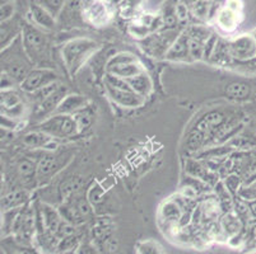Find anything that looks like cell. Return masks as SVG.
Here are the masks:
<instances>
[{
    "label": "cell",
    "instance_id": "cell-52",
    "mask_svg": "<svg viewBox=\"0 0 256 254\" xmlns=\"http://www.w3.org/2000/svg\"><path fill=\"white\" fill-rule=\"evenodd\" d=\"M224 186L227 187V190L231 192V195L238 192L240 190V177L236 174H232V176H228L224 178Z\"/></svg>",
    "mask_w": 256,
    "mask_h": 254
},
{
    "label": "cell",
    "instance_id": "cell-11",
    "mask_svg": "<svg viewBox=\"0 0 256 254\" xmlns=\"http://www.w3.org/2000/svg\"><path fill=\"white\" fill-rule=\"evenodd\" d=\"M24 102L14 88L2 90V115L20 120L24 116Z\"/></svg>",
    "mask_w": 256,
    "mask_h": 254
},
{
    "label": "cell",
    "instance_id": "cell-46",
    "mask_svg": "<svg viewBox=\"0 0 256 254\" xmlns=\"http://www.w3.org/2000/svg\"><path fill=\"white\" fill-rule=\"evenodd\" d=\"M76 228L78 227H76L73 224L68 223V221L65 220H62V223H60L59 227H58L56 232H55V235H56L59 239H62V238L69 237V235L76 234Z\"/></svg>",
    "mask_w": 256,
    "mask_h": 254
},
{
    "label": "cell",
    "instance_id": "cell-31",
    "mask_svg": "<svg viewBox=\"0 0 256 254\" xmlns=\"http://www.w3.org/2000/svg\"><path fill=\"white\" fill-rule=\"evenodd\" d=\"M84 183L86 182L83 181L80 177H76V178L73 177V178L65 182L64 185L60 187V195H62V199L65 200L72 199V197H74L79 191L82 190Z\"/></svg>",
    "mask_w": 256,
    "mask_h": 254
},
{
    "label": "cell",
    "instance_id": "cell-23",
    "mask_svg": "<svg viewBox=\"0 0 256 254\" xmlns=\"http://www.w3.org/2000/svg\"><path fill=\"white\" fill-rule=\"evenodd\" d=\"M40 213L42 215L44 223H45V227L48 229V232H51L55 234L59 224L62 223V216L59 214V210L54 209L52 206L48 204H41L40 205Z\"/></svg>",
    "mask_w": 256,
    "mask_h": 254
},
{
    "label": "cell",
    "instance_id": "cell-28",
    "mask_svg": "<svg viewBox=\"0 0 256 254\" xmlns=\"http://www.w3.org/2000/svg\"><path fill=\"white\" fill-rule=\"evenodd\" d=\"M176 5L178 1L174 0H167L162 10V20H164V29H174L178 25V14H176Z\"/></svg>",
    "mask_w": 256,
    "mask_h": 254
},
{
    "label": "cell",
    "instance_id": "cell-54",
    "mask_svg": "<svg viewBox=\"0 0 256 254\" xmlns=\"http://www.w3.org/2000/svg\"><path fill=\"white\" fill-rule=\"evenodd\" d=\"M18 125H20L18 120L2 115V127H3V129L10 130L12 131V130H14L16 127H18Z\"/></svg>",
    "mask_w": 256,
    "mask_h": 254
},
{
    "label": "cell",
    "instance_id": "cell-41",
    "mask_svg": "<svg viewBox=\"0 0 256 254\" xmlns=\"http://www.w3.org/2000/svg\"><path fill=\"white\" fill-rule=\"evenodd\" d=\"M59 87H60V84L58 83V81H55V83L48 84V85H46V87H44V88H41V89L36 90V92L31 93V99H32V102H34V104L41 103L42 101H45L46 98H48V95L52 94V93L55 92V90H56Z\"/></svg>",
    "mask_w": 256,
    "mask_h": 254
},
{
    "label": "cell",
    "instance_id": "cell-12",
    "mask_svg": "<svg viewBox=\"0 0 256 254\" xmlns=\"http://www.w3.org/2000/svg\"><path fill=\"white\" fill-rule=\"evenodd\" d=\"M104 87H106L107 94L111 98V101L115 102L118 106L125 107V108H138V107L143 106L146 102V97L138 94L134 90L118 89L106 83H104Z\"/></svg>",
    "mask_w": 256,
    "mask_h": 254
},
{
    "label": "cell",
    "instance_id": "cell-24",
    "mask_svg": "<svg viewBox=\"0 0 256 254\" xmlns=\"http://www.w3.org/2000/svg\"><path fill=\"white\" fill-rule=\"evenodd\" d=\"M30 200V193L27 190H17L8 193L2 199V209L6 210L18 209V207L24 206Z\"/></svg>",
    "mask_w": 256,
    "mask_h": 254
},
{
    "label": "cell",
    "instance_id": "cell-7",
    "mask_svg": "<svg viewBox=\"0 0 256 254\" xmlns=\"http://www.w3.org/2000/svg\"><path fill=\"white\" fill-rule=\"evenodd\" d=\"M73 154L62 153L59 155H44L37 164V181L40 183H46L54 176H56L65 165L70 162Z\"/></svg>",
    "mask_w": 256,
    "mask_h": 254
},
{
    "label": "cell",
    "instance_id": "cell-50",
    "mask_svg": "<svg viewBox=\"0 0 256 254\" xmlns=\"http://www.w3.org/2000/svg\"><path fill=\"white\" fill-rule=\"evenodd\" d=\"M13 13H14V4L12 3V0H2V6H0L2 22H6L10 19Z\"/></svg>",
    "mask_w": 256,
    "mask_h": 254
},
{
    "label": "cell",
    "instance_id": "cell-39",
    "mask_svg": "<svg viewBox=\"0 0 256 254\" xmlns=\"http://www.w3.org/2000/svg\"><path fill=\"white\" fill-rule=\"evenodd\" d=\"M231 151V146H218V148H209L206 150L200 151L198 157L200 159H220V158L227 157V154H230Z\"/></svg>",
    "mask_w": 256,
    "mask_h": 254
},
{
    "label": "cell",
    "instance_id": "cell-8",
    "mask_svg": "<svg viewBox=\"0 0 256 254\" xmlns=\"http://www.w3.org/2000/svg\"><path fill=\"white\" fill-rule=\"evenodd\" d=\"M55 81H58L56 71H54L50 67L38 66L36 69H32L20 85L23 92L31 94V93L46 87L48 84L55 83Z\"/></svg>",
    "mask_w": 256,
    "mask_h": 254
},
{
    "label": "cell",
    "instance_id": "cell-30",
    "mask_svg": "<svg viewBox=\"0 0 256 254\" xmlns=\"http://www.w3.org/2000/svg\"><path fill=\"white\" fill-rule=\"evenodd\" d=\"M220 229L230 238H234V235L238 234L241 229V221H240L238 215H234L232 213L224 214L220 220Z\"/></svg>",
    "mask_w": 256,
    "mask_h": 254
},
{
    "label": "cell",
    "instance_id": "cell-38",
    "mask_svg": "<svg viewBox=\"0 0 256 254\" xmlns=\"http://www.w3.org/2000/svg\"><path fill=\"white\" fill-rule=\"evenodd\" d=\"M186 32H188V34L190 36V39H195V41L202 42V43H206V42L208 41L209 37L213 34L206 27L196 24L190 25V27L186 28Z\"/></svg>",
    "mask_w": 256,
    "mask_h": 254
},
{
    "label": "cell",
    "instance_id": "cell-25",
    "mask_svg": "<svg viewBox=\"0 0 256 254\" xmlns=\"http://www.w3.org/2000/svg\"><path fill=\"white\" fill-rule=\"evenodd\" d=\"M126 81L134 92L143 95V97H148L153 89L152 80H150V76L146 75V71L136 76H132V78H128Z\"/></svg>",
    "mask_w": 256,
    "mask_h": 254
},
{
    "label": "cell",
    "instance_id": "cell-57",
    "mask_svg": "<svg viewBox=\"0 0 256 254\" xmlns=\"http://www.w3.org/2000/svg\"><path fill=\"white\" fill-rule=\"evenodd\" d=\"M248 211H250L251 215H252L254 218H256V199L250 200V201L248 202Z\"/></svg>",
    "mask_w": 256,
    "mask_h": 254
},
{
    "label": "cell",
    "instance_id": "cell-32",
    "mask_svg": "<svg viewBox=\"0 0 256 254\" xmlns=\"http://www.w3.org/2000/svg\"><path fill=\"white\" fill-rule=\"evenodd\" d=\"M206 141H208V135L194 129L186 139V149L188 151H199L206 146Z\"/></svg>",
    "mask_w": 256,
    "mask_h": 254
},
{
    "label": "cell",
    "instance_id": "cell-36",
    "mask_svg": "<svg viewBox=\"0 0 256 254\" xmlns=\"http://www.w3.org/2000/svg\"><path fill=\"white\" fill-rule=\"evenodd\" d=\"M17 171L22 178H24L26 181H28L32 177L37 176V165L34 164V162L24 158V159H20L18 162Z\"/></svg>",
    "mask_w": 256,
    "mask_h": 254
},
{
    "label": "cell",
    "instance_id": "cell-13",
    "mask_svg": "<svg viewBox=\"0 0 256 254\" xmlns=\"http://www.w3.org/2000/svg\"><path fill=\"white\" fill-rule=\"evenodd\" d=\"M114 237V224L108 218H98L90 228V241L97 249H106L107 242Z\"/></svg>",
    "mask_w": 256,
    "mask_h": 254
},
{
    "label": "cell",
    "instance_id": "cell-55",
    "mask_svg": "<svg viewBox=\"0 0 256 254\" xmlns=\"http://www.w3.org/2000/svg\"><path fill=\"white\" fill-rule=\"evenodd\" d=\"M16 80L12 76H9L6 73H3L2 71V90L6 89H12V88H14Z\"/></svg>",
    "mask_w": 256,
    "mask_h": 254
},
{
    "label": "cell",
    "instance_id": "cell-18",
    "mask_svg": "<svg viewBox=\"0 0 256 254\" xmlns=\"http://www.w3.org/2000/svg\"><path fill=\"white\" fill-rule=\"evenodd\" d=\"M185 171L188 176L203 179L204 182H206L212 187H214L218 183V176L216 174V172H212L206 165H203L202 163L196 162L194 159H188L186 162Z\"/></svg>",
    "mask_w": 256,
    "mask_h": 254
},
{
    "label": "cell",
    "instance_id": "cell-45",
    "mask_svg": "<svg viewBox=\"0 0 256 254\" xmlns=\"http://www.w3.org/2000/svg\"><path fill=\"white\" fill-rule=\"evenodd\" d=\"M104 188H102L100 185H97V183H94V185L88 190L87 199L90 200V202L93 205V206L101 204V202L104 201Z\"/></svg>",
    "mask_w": 256,
    "mask_h": 254
},
{
    "label": "cell",
    "instance_id": "cell-27",
    "mask_svg": "<svg viewBox=\"0 0 256 254\" xmlns=\"http://www.w3.org/2000/svg\"><path fill=\"white\" fill-rule=\"evenodd\" d=\"M200 207H202V219L206 221H212L214 219L220 218L223 211L217 196L208 197L203 204L200 205Z\"/></svg>",
    "mask_w": 256,
    "mask_h": 254
},
{
    "label": "cell",
    "instance_id": "cell-2",
    "mask_svg": "<svg viewBox=\"0 0 256 254\" xmlns=\"http://www.w3.org/2000/svg\"><path fill=\"white\" fill-rule=\"evenodd\" d=\"M12 47H13V55L8 48L2 52V71L12 76L16 83L20 84L32 70L31 65L34 62L31 61L23 47V41L20 42V46H16V42H13Z\"/></svg>",
    "mask_w": 256,
    "mask_h": 254
},
{
    "label": "cell",
    "instance_id": "cell-6",
    "mask_svg": "<svg viewBox=\"0 0 256 254\" xmlns=\"http://www.w3.org/2000/svg\"><path fill=\"white\" fill-rule=\"evenodd\" d=\"M36 233V211L32 207L24 205L16 218L12 235L20 243L27 244L34 239Z\"/></svg>",
    "mask_w": 256,
    "mask_h": 254
},
{
    "label": "cell",
    "instance_id": "cell-40",
    "mask_svg": "<svg viewBox=\"0 0 256 254\" xmlns=\"http://www.w3.org/2000/svg\"><path fill=\"white\" fill-rule=\"evenodd\" d=\"M182 186H188L192 187V190H195L198 192V195H203V193H208L210 191L212 186H209L206 182H204L203 179L196 178V177L188 176L185 177L182 181Z\"/></svg>",
    "mask_w": 256,
    "mask_h": 254
},
{
    "label": "cell",
    "instance_id": "cell-4",
    "mask_svg": "<svg viewBox=\"0 0 256 254\" xmlns=\"http://www.w3.org/2000/svg\"><path fill=\"white\" fill-rule=\"evenodd\" d=\"M38 130L50 135L54 139L72 137L79 132V127L73 115H64V113H54L46 120L41 121Z\"/></svg>",
    "mask_w": 256,
    "mask_h": 254
},
{
    "label": "cell",
    "instance_id": "cell-16",
    "mask_svg": "<svg viewBox=\"0 0 256 254\" xmlns=\"http://www.w3.org/2000/svg\"><path fill=\"white\" fill-rule=\"evenodd\" d=\"M226 123V117L223 113L218 111H212L208 112L206 115L200 118L195 125V129L199 131L204 132L206 135L210 136V135L217 134L218 130L222 127Z\"/></svg>",
    "mask_w": 256,
    "mask_h": 254
},
{
    "label": "cell",
    "instance_id": "cell-21",
    "mask_svg": "<svg viewBox=\"0 0 256 254\" xmlns=\"http://www.w3.org/2000/svg\"><path fill=\"white\" fill-rule=\"evenodd\" d=\"M216 20H217L218 27L224 32H234L237 28L240 22V13L232 10V9L223 6L220 9V11L216 15Z\"/></svg>",
    "mask_w": 256,
    "mask_h": 254
},
{
    "label": "cell",
    "instance_id": "cell-19",
    "mask_svg": "<svg viewBox=\"0 0 256 254\" xmlns=\"http://www.w3.org/2000/svg\"><path fill=\"white\" fill-rule=\"evenodd\" d=\"M23 144L31 149H46V150H55L59 146V143L55 141L54 137L42 131L27 134L23 137Z\"/></svg>",
    "mask_w": 256,
    "mask_h": 254
},
{
    "label": "cell",
    "instance_id": "cell-17",
    "mask_svg": "<svg viewBox=\"0 0 256 254\" xmlns=\"http://www.w3.org/2000/svg\"><path fill=\"white\" fill-rule=\"evenodd\" d=\"M28 15L31 18V22L42 29L51 31L55 27V17L41 4L31 3Z\"/></svg>",
    "mask_w": 256,
    "mask_h": 254
},
{
    "label": "cell",
    "instance_id": "cell-56",
    "mask_svg": "<svg viewBox=\"0 0 256 254\" xmlns=\"http://www.w3.org/2000/svg\"><path fill=\"white\" fill-rule=\"evenodd\" d=\"M226 6L230 9H232V10L237 11V13H240V14H241L242 8H244L241 0H227V1H226Z\"/></svg>",
    "mask_w": 256,
    "mask_h": 254
},
{
    "label": "cell",
    "instance_id": "cell-37",
    "mask_svg": "<svg viewBox=\"0 0 256 254\" xmlns=\"http://www.w3.org/2000/svg\"><path fill=\"white\" fill-rule=\"evenodd\" d=\"M210 3L208 0H198L196 3L190 6L192 15H194L196 19L206 20L208 19L209 14H210Z\"/></svg>",
    "mask_w": 256,
    "mask_h": 254
},
{
    "label": "cell",
    "instance_id": "cell-60",
    "mask_svg": "<svg viewBox=\"0 0 256 254\" xmlns=\"http://www.w3.org/2000/svg\"><path fill=\"white\" fill-rule=\"evenodd\" d=\"M252 36H254V37H255V39H256V29H255V31H254V32H252Z\"/></svg>",
    "mask_w": 256,
    "mask_h": 254
},
{
    "label": "cell",
    "instance_id": "cell-29",
    "mask_svg": "<svg viewBox=\"0 0 256 254\" xmlns=\"http://www.w3.org/2000/svg\"><path fill=\"white\" fill-rule=\"evenodd\" d=\"M146 71L144 67L142 66V64H139V61L136 62H130V64H125V65H120V66H115L111 67L106 71V73H111L114 75H118L120 78H132V76H136L138 74L143 73Z\"/></svg>",
    "mask_w": 256,
    "mask_h": 254
},
{
    "label": "cell",
    "instance_id": "cell-10",
    "mask_svg": "<svg viewBox=\"0 0 256 254\" xmlns=\"http://www.w3.org/2000/svg\"><path fill=\"white\" fill-rule=\"evenodd\" d=\"M68 94V89L62 85H60L55 92L51 95H48L45 101H42L41 103L34 104V120L37 121H44L48 117H50L51 115H54L56 112L58 107L62 103V101L65 98V95Z\"/></svg>",
    "mask_w": 256,
    "mask_h": 254
},
{
    "label": "cell",
    "instance_id": "cell-1",
    "mask_svg": "<svg viewBox=\"0 0 256 254\" xmlns=\"http://www.w3.org/2000/svg\"><path fill=\"white\" fill-rule=\"evenodd\" d=\"M100 48L96 41L90 38H74L62 47V59L70 75H76L93 53Z\"/></svg>",
    "mask_w": 256,
    "mask_h": 254
},
{
    "label": "cell",
    "instance_id": "cell-5",
    "mask_svg": "<svg viewBox=\"0 0 256 254\" xmlns=\"http://www.w3.org/2000/svg\"><path fill=\"white\" fill-rule=\"evenodd\" d=\"M176 28L174 29H160L156 33L150 34L144 39H140L142 47L148 55L153 57H164L171 45L178 37Z\"/></svg>",
    "mask_w": 256,
    "mask_h": 254
},
{
    "label": "cell",
    "instance_id": "cell-34",
    "mask_svg": "<svg viewBox=\"0 0 256 254\" xmlns=\"http://www.w3.org/2000/svg\"><path fill=\"white\" fill-rule=\"evenodd\" d=\"M82 244L80 237L78 234L69 235L62 239H60L56 247V253H70V252H76Z\"/></svg>",
    "mask_w": 256,
    "mask_h": 254
},
{
    "label": "cell",
    "instance_id": "cell-51",
    "mask_svg": "<svg viewBox=\"0 0 256 254\" xmlns=\"http://www.w3.org/2000/svg\"><path fill=\"white\" fill-rule=\"evenodd\" d=\"M217 41H218L217 36H216V34H212V36L208 38V41L204 43L203 60H206V61H209V60L212 59V55H213L214 48H216V45H217Z\"/></svg>",
    "mask_w": 256,
    "mask_h": 254
},
{
    "label": "cell",
    "instance_id": "cell-53",
    "mask_svg": "<svg viewBox=\"0 0 256 254\" xmlns=\"http://www.w3.org/2000/svg\"><path fill=\"white\" fill-rule=\"evenodd\" d=\"M176 14H178V23H184L188 22L192 11H190V8H188L185 3L180 1V3H178V5H176Z\"/></svg>",
    "mask_w": 256,
    "mask_h": 254
},
{
    "label": "cell",
    "instance_id": "cell-42",
    "mask_svg": "<svg viewBox=\"0 0 256 254\" xmlns=\"http://www.w3.org/2000/svg\"><path fill=\"white\" fill-rule=\"evenodd\" d=\"M73 117L76 118V125H78V127H79V132H82V131H84V130H87L88 127H90V125H92V122H93V116H92V113L88 111L87 107L83 109H80V111L76 112V113L73 115Z\"/></svg>",
    "mask_w": 256,
    "mask_h": 254
},
{
    "label": "cell",
    "instance_id": "cell-44",
    "mask_svg": "<svg viewBox=\"0 0 256 254\" xmlns=\"http://www.w3.org/2000/svg\"><path fill=\"white\" fill-rule=\"evenodd\" d=\"M226 93L232 98H246L250 94V87L244 83H232L226 89Z\"/></svg>",
    "mask_w": 256,
    "mask_h": 254
},
{
    "label": "cell",
    "instance_id": "cell-3",
    "mask_svg": "<svg viewBox=\"0 0 256 254\" xmlns=\"http://www.w3.org/2000/svg\"><path fill=\"white\" fill-rule=\"evenodd\" d=\"M23 47L32 62L40 65L48 53V38L36 24L23 23L22 24Z\"/></svg>",
    "mask_w": 256,
    "mask_h": 254
},
{
    "label": "cell",
    "instance_id": "cell-49",
    "mask_svg": "<svg viewBox=\"0 0 256 254\" xmlns=\"http://www.w3.org/2000/svg\"><path fill=\"white\" fill-rule=\"evenodd\" d=\"M190 56L194 61H199V60L203 59L204 43L195 41V39H190Z\"/></svg>",
    "mask_w": 256,
    "mask_h": 254
},
{
    "label": "cell",
    "instance_id": "cell-26",
    "mask_svg": "<svg viewBox=\"0 0 256 254\" xmlns=\"http://www.w3.org/2000/svg\"><path fill=\"white\" fill-rule=\"evenodd\" d=\"M184 215V209L178 201L166 202L160 209V218L164 219L166 223L170 224H180L181 218Z\"/></svg>",
    "mask_w": 256,
    "mask_h": 254
},
{
    "label": "cell",
    "instance_id": "cell-14",
    "mask_svg": "<svg viewBox=\"0 0 256 254\" xmlns=\"http://www.w3.org/2000/svg\"><path fill=\"white\" fill-rule=\"evenodd\" d=\"M164 59L168 61H188L192 60L190 56V36L184 31L178 34L176 41L171 45L164 55Z\"/></svg>",
    "mask_w": 256,
    "mask_h": 254
},
{
    "label": "cell",
    "instance_id": "cell-22",
    "mask_svg": "<svg viewBox=\"0 0 256 254\" xmlns=\"http://www.w3.org/2000/svg\"><path fill=\"white\" fill-rule=\"evenodd\" d=\"M58 210H59V214L62 220L68 221V223L73 224L76 227H80L86 223L84 218L82 216V214L79 213L78 207L76 206V204L72 200H66L65 202H62L58 207Z\"/></svg>",
    "mask_w": 256,
    "mask_h": 254
},
{
    "label": "cell",
    "instance_id": "cell-62",
    "mask_svg": "<svg viewBox=\"0 0 256 254\" xmlns=\"http://www.w3.org/2000/svg\"><path fill=\"white\" fill-rule=\"evenodd\" d=\"M12 1H14V0H12Z\"/></svg>",
    "mask_w": 256,
    "mask_h": 254
},
{
    "label": "cell",
    "instance_id": "cell-35",
    "mask_svg": "<svg viewBox=\"0 0 256 254\" xmlns=\"http://www.w3.org/2000/svg\"><path fill=\"white\" fill-rule=\"evenodd\" d=\"M138 61V57L134 56L132 53L130 52H120L118 55L111 56L110 60L107 61L106 66H104V70H108L111 67L115 66H120V65H125V64H130V62H136Z\"/></svg>",
    "mask_w": 256,
    "mask_h": 254
},
{
    "label": "cell",
    "instance_id": "cell-61",
    "mask_svg": "<svg viewBox=\"0 0 256 254\" xmlns=\"http://www.w3.org/2000/svg\"><path fill=\"white\" fill-rule=\"evenodd\" d=\"M209 3H214V1H217V0H208Z\"/></svg>",
    "mask_w": 256,
    "mask_h": 254
},
{
    "label": "cell",
    "instance_id": "cell-20",
    "mask_svg": "<svg viewBox=\"0 0 256 254\" xmlns=\"http://www.w3.org/2000/svg\"><path fill=\"white\" fill-rule=\"evenodd\" d=\"M88 98L80 94H66L58 107L55 113H64V115H74L76 112L88 107Z\"/></svg>",
    "mask_w": 256,
    "mask_h": 254
},
{
    "label": "cell",
    "instance_id": "cell-58",
    "mask_svg": "<svg viewBox=\"0 0 256 254\" xmlns=\"http://www.w3.org/2000/svg\"><path fill=\"white\" fill-rule=\"evenodd\" d=\"M111 1H112V4H115V5H118V4L124 3V0H111Z\"/></svg>",
    "mask_w": 256,
    "mask_h": 254
},
{
    "label": "cell",
    "instance_id": "cell-47",
    "mask_svg": "<svg viewBox=\"0 0 256 254\" xmlns=\"http://www.w3.org/2000/svg\"><path fill=\"white\" fill-rule=\"evenodd\" d=\"M138 253L142 254H154V253H162V247L160 246L158 243L153 241H146V242H142V243L138 244Z\"/></svg>",
    "mask_w": 256,
    "mask_h": 254
},
{
    "label": "cell",
    "instance_id": "cell-33",
    "mask_svg": "<svg viewBox=\"0 0 256 254\" xmlns=\"http://www.w3.org/2000/svg\"><path fill=\"white\" fill-rule=\"evenodd\" d=\"M212 59L217 64H227L232 59L231 51H230V42H226L224 39H218L214 52L212 55Z\"/></svg>",
    "mask_w": 256,
    "mask_h": 254
},
{
    "label": "cell",
    "instance_id": "cell-9",
    "mask_svg": "<svg viewBox=\"0 0 256 254\" xmlns=\"http://www.w3.org/2000/svg\"><path fill=\"white\" fill-rule=\"evenodd\" d=\"M232 59L238 61H250L256 59V39L251 34H242L230 42Z\"/></svg>",
    "mask_w": 256,
    "mask_h": 254
},
{
    "label": "cell",
    "instance_id": "cell-48",
    "mask_svg": "<svg viewBox=\"0 0 256 254\" xmlns=\"http://www.w3.org/2000/svg\"><path fill=\"white\" fill-rule=\"evenodd\" d=\"M65 0H40V4L45 6L54 17H56L64 6Z\"/></svg>",
    "mask_w": 256,
    "mask_h": 254
},
{
    "label": "cell",
    "instance_id": "cell-59",
    "mask_svg": "<svg viewBox=\"0 0 256 254\" xmlns=\"http://www.w3.org/2000/svg\"><path fill=\"white\" fill-rule=\"evenodd\" d=\"M254 238H255V239H256V228H255V229H254Z\"/></svg>",
    "mask_w": 256,
    "mask_h": 254
},
{
    "label": "cell",
    "instance_id": "cell-43",
    "mask_svg": "<svg viewBox=\"0 0 256 254\" xmlns=\"http://www.w3.org/2000/svg\"><path fill=\"white\" fill-rule=\"evenodd\" d=\"M69 200H72V201L76 204V206L78 207V210H79V213L82 214V216L84 218L86 221L92 219V216H93L92 206L93 205L90 204V200H88L87 197H79V199H73V197H72V199H69Z\"/></svg>",
    "mask_w": 256,
    "mask_h": 254
},
{
    "label": "cell",
    "instance_id": "cell-15",
    "mask_svg": "<svg viewBox=\"0 0 256 254\" xmlns=\"http://www.w3.org/2000/svg\"><path fill=\"white\" fill-rule=\"evenodd\" d=\"M83 14L93 24H104L108 19V5L106 0H86Z\"/></svg>",
    "mask_w": 256,
    "mask_h": 254
}]
</instances>
